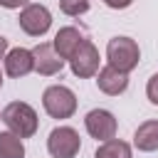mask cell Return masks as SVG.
Returning a JSON list of instances; mask_svg holds the SVG:
<instances>
[{
  "label": "cell",
  "mask_w": 158,
  "mask_h": 158,
  "mask_svg": "<svg viewBox=\"0 0 158 158\" xmlns=\"http://www.w3.org/2000/svg\"><path fill=\"white\" fill-rule=\"evenodd\" d=\"M2 121H5V126H7L15 136H20V138H30V136L37 133V114H35V109H32L30 104H25V101H12V104H7L5 111H2Z\"/></svg>",
  "instance_id": "1"
},
{
  "label": "cell",
  "mask_w": 158,
  "mask_h": 158,
  "mask_svg": "<svg viewBox=\"0 0 158 158\" xmlns=\"http://www.w3.org/2000/svg\"><path fill=\"white\" fill-rule=\"evenodd\" d=\"M106 59H109V64H111L114 69L128 74L131 69L138 67L141 49H138L136 40H131V37H114V40H109V44H106Z\"/></svg>",
  "instance_id": "2"
},
{
  "label": "cell",
  "mask_w": 158,
  "mask_h": 158,
  "mask_svg": "<svg viewBox=\"0 0 158 158\" xmlns=\"http://www.w3.org/2000/svg\"><path fill=\"white\" fill-rule=\"evenodd\" d=\"M42 106H44V111L52 118H69L77 111V96H74V91L69 86L54 84V86H47L44 89Z\"/></svg>",
  "instance_id": "3"
},
{
  "label": "cell",
  "mask_w": 158,
  "mask_h": 158,
  "mask_svg": "<svg viewBox=\"0 0 158 158\" xmlns=\"http://www.w3.org/2000/svg\"><path fill=\"white\" fill-rule=\"evenodd\" d=\"M81 148V138L72 126H57L47 138V151L52 158H74Z\"/></svg>",
  "instance_id": "4"
},
{
  "label": "cell",
  "mask_w": 158,
  "mask_h": 158,
  "mask_svg": "<svg viewBox=\"0 0 158 158\" xmlns=\"http://www.w3.org/2000/svg\"><path fill=\"white\" fill-rule=\"evenodd\" d=\"M22 32H27L30 37H42L49 25H52V12L44 7V5H37V2H30L22 7L20 17H17Z\"/></svg>",
  "instance_id": "5"
},
{
  "label": "cell",
  "mask_w": 158,
  "mask_h": 158,
  "mask_svg": "<svg viewBox=\"0 0 158 158\" xmlns=\"http://www.w3.org/2000/svg\"><path fill=\"white\" fill-rule=\"evenodd\" d=\"M84 126H86V133L91 138H96V141L114 138L116 136V128H118L116 116L111 111H106V109H91L86 114V118H84Z\"/></svg>",
  "instance_id": "6"
},
{
  "label": "cell",
  "mask_w": 158,
  "mask_h": 158,
  "mask_svg": "<svg viewBox=\"0 0 158 158\" xmlns=\"http://www.w3.org/2000/svg\"><path fill=\"white\" fill-rule=\"evenodd\" d=\"M69 64H72L74 77H79V79L96 77V72H99V49L89 40H84L81 47L74 52V57L69 59Z\"/></svg>",
  "instance_id": "7"
},
{
  "label": "cell",
  "mask_w": 158,
  "mask_h": 158,
  "mask_svg": "<svg viewBox=\"0 0 158 158\" xmlns=\"http://www.w3.org/2000/svg\"><path fill=\"white\" fill-rule=\"evenodd\" d=\"M32 59H35V69L44 77H54L62 72L64 67V59L54 52V47L49 42H40L35 49H32Z\"/></svg>",
  "instance_id": "8"
},
{
  "label": "cell",
  "mask_w": 158,
  "mask_h": 158,
  "mask_svg": "<svg viewBox=\"0 0 158 158\" xmlns=\"http://www.w3.org/2000/svg\"><path fill=\"white\" fill-rule=\"evenodd\" d=\"M32 69H35L32 49H25V47H15V49H10V52H7V57H5V72H7L12 79L27 77Z\"/></svg>",
  "instance_id": "9"
},
{
  "label": "cell",
  "mask_w": 158,
  "mask_h": 158,
  "mask_svg": "<svg viewBox=\"0 0 158 158\" xmlns=\"http://www.w3.org/2000/svg\"><path fill=\"white\" fill-rule=\"evenodd\" d=\"M96 86L104 94H109V96H118L128 86V74H123V72H118V69H114L109 64V67H104V69L96 72Z\"/></svg>",
  "instance_id": "10"
},
{
  "label": "cell",
  "mask_w": 158,
  "mask_h": 158,
  "mask_svg": "<svg viewBox=\"0 0 158 158\" xmlns=\"http://www.w3.org/2000/svg\"><path fill=\"white\" fill-rule=\"evenodd\" d=\"M81 42H84V35H81L77 27H62V30L54 35L52 47H54V52H57L62 59H72L74 52L81 47Z\"/></svg>",
  "instance_id": "11"
},
{
  "label": "cell",
  "mask_w": 158,
  "mask_h": 158,
  "mask_svg": "<svg viewBox=\"0 0 158 158\" xmlns=\"http://www.w3.org/2000/svg\"><path fill=\"white\" fill-rule=\"evenodd\" d=\"M133 146L143 153L158 151V121H143L133 133Z\"/></svg>",
  "instance_id": "12"
},
{
  "label": "cell",
  "mask_w": 158,
  "mask_h": 158,
  "mask_svg": "<svg viewBox=\"0 0 158 158\" xmlns=\"http://www.w3.org/2000/svg\"><path fill=\"white\" fill-rule=\"evenodd\" d=\"M0 158H25L22 138L12 131H0Z\"/></svg>",
  "instance_id": "13"
},
{
  "label": "cell",
  "mask_w": 158,
  "mask_h": 158,
  "mask_svg": "<svg viewBox=\"0 0 158 158\" xmlns=\"http://www.w3.org/2000/svg\"><path fill=\"white\" fill-rule=\"evenodd\" d=\"M94 158H131V146L121 138H109L96 148Z\"/></svg>",
  "instance_id": "14"
},
{
  "label": "cell",
  "mask_w": 158,
  "mask_h": 158,
  "mask_svg": "<svg viewBox=\"0 0 158 158\" xmlns=\"http://www.w3.org/2000/svg\"><path fill=\"white\" fill-rule=\"evenodd\" d=\"M59 10L69 17H77L89 10V0H59Z\"/></svg>",
  "instance_id": "15"
},
{
  "label": "cell",
  "mask_w": 158,
  "mask_h": 158,
  "mask_svg": "<svg viewBox=\"0 0 158 158\" xmlns=\"http://www.w3.org/2000/svg\"><path fill=\"white\" fill-rule=\"evenodd\" d=\"M146 96H148L151 104L158 106V74H153V77L148 79V84H146Z\"/></svg>",
  "instance_id": "16"
},
{
  "label": "cell",
  "mask_w": 158,
  "mask_h": 158,
  "mask_svg": "<svg viewBox=\"0 0 158 158\" xmlns=\"http://www.w3.org/2000/svg\"><path fill=\"white\" fill-rule=\"evenodd\" d=\"M0 5L7 7V10H15V7H25V5H30V0H0Z\"/></svg>",
  "instance_id": "17"
},
{
  "label": "cell",
  "mask_w": 158,
  "mask_h": 158,
  "mask_svg": "<svg viewBox=\"0 0 158 158\" xmlns=\"http://www.w3.org/2000/svg\"><path fill=\"white\" fill-rule=\"evenodd\" d=\"M109 7H114V10H123V7H128L133 0H104Z\"/></svg>",
  "instance_id": "18"
},
{
  "label": "cell",
  "mask_w": 158,
  "mask_h": 158,
  "mask_svg": "<svg viewBox=\"0 0 158 158\" xmlns=\"http://www.w3.org/2000/svg\"><path fill=\"white\" fill-rule=\"evenodd\" d=\"M5 49H7V40H5V37H0V59H2Z\"/></svg>",
  "instance_id": "19"
},
{
  "label": "cell",
  "mask_w": 158,
  "mask_h": 158,
  "mask_svg": "<svg viewBox=\"0 0 158 158\" xmlns=\"http://www.w3.org/2000/svg\"><path fill=\"white\" fill-rule=\"evenodd\" d=\"M0 86H2V69H0Z\"/></svg>",
  "instance_id": "20"
},
{
  "label": "cell",
  "mask_w": 158,
  "mask_h": 158,
  "mask_svg": "<svg viewBox=\"0 0 158 158\" xmlns=\"http://www.w3.org/2000/svg\"><path fill=\"white\" fill-rule=\"evenodd\" d=\"M0 121H2V114H0Z\"/></svg>",
  "instance_id": "21"
}]
</instances>
